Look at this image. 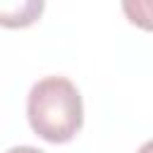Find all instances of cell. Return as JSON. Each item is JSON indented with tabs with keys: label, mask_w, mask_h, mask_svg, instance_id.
Segmentation results:
<instances>
[{
	"label": "cell",
	"mask_w": 153,
	"mask_h": 153,
	"mask_svg": "<svg viewBox=\"0 0 153 153\" xmlns=\"http://www.w3.org/2000/svg\"><path fill=\"white\" fill-rule=\"evenodd\" d=\"M26 117L41 139L50 143H67L84 124L81 93L67 76H45L29 91Z\"/></svg>",
	"instance_id": "6da1fadb"
},
{
	"label": "cell",
	"mask_w": 153,
	"mask_h": 153,
	"mask_svg": "<svg viewBox=\"0 0 153 153\" xmlns=\"http://www.w3.org/2000/svg\"><path fill=\"white\" fill-rule=\"evenodd\" d=\"M45 0H0V24L5 29H24L41 19Z\"/></svg>",
	"instance_id": "7a4b0ae2"
},
{
	"label": "cell",
	"mask_w": 153,
	"mask_h": 153,
	"mask_svg": "<svg viewBox=\"0 0 153 153\" xmlns=\"http://www.w3.org/2000/svg\"><path fill=\"white\" fill-rule=\"evenodd\" d=\"M122 12L134 26L153 31V0H122Z\"/></svg>",
	"instance_id": "3957f363"
},
{
	"label": "cell",
	"mask_w": 153,
	"mask_h": 153,
	"mask_svg": "<svg viewBox=\"0 0 153 153\" xmlns=\"http://www.w3.org/2000/svg\"><path fill=\"white\" fill-rule=\"evenodd\" d=\"M7 153H45V151L33 148V146H14V148H10Z\"/></svg>",
	"instance_id": "277c9868"
},
{
	"label": "cell",
	"mask_w": 153,
	"mask_h": 153,
	"mask_svg": "<svg viewBox=\"0 0 153 153\" xmlns=\"http://www.w3.org/2000/svg\"><path fill=\"white\" fill-rule=\"evenodd\" d=\"M136 153H153V139L146 141V143H141V148H139Z\"/></svg>",
	"instance_id": "5b68a950"
}]
</instances>
